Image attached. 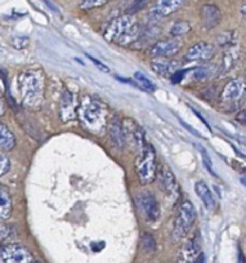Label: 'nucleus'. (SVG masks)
Returning <instances> with one entry per match:
<instances>
[{"label": "nucleus", "mask_w": 246, "mask_h": 263, "mask_svg": "<svg viewBox=\"0 0 246 263\" xmlns=\"http://www.w3.org/2000/svg\"><path fill=\"white\" fill-rule=\"evenodd\" d=\"M32 263H37V262H32Z\"/></svg>", "instance_id": "obj_36"}, {"label": "nucleus", "mask_w": 246, "mask_h": 263, "mask_svg": "<svg viewBox=\"0 0 246 263\" xmlns=\"http://www.w3.org/2000/svg\"><path fill=\"white\" fill-rule=\"evenodd\" d=\"M108 0H79V7L81 9H93L103 6Z\"/></svg>", "instance_id": "obj_27"}, {"label": "nucleus", "mask_w": 246, "mask_h": 263, "mask_svg": "<svg viewBox=\"0 0 246 263\" xmlns=\"http://www.w3.org/2000/svg\"><path fill=\"white\" fill-rule=\"evenodd\" d=\"M76 110H78V107L73 102V96L71 93L65 92L62 100H61V118L65 121H68L75 116Z\"/></svg>", "instance_id": "obj_20"}, {"label": "nucleus", "mask_w": 246, "mask_h": 263, "mask_svg": "<svg viewBox=\"0 0 246 263\" xmlns=\"http://www.w3.org/2000/svg\"><path fill=\"white\" fill-rule=\"evenodd\" d=\"M212 74H213L212 67H205V66L196 67V69L187 70V75H190L191 79L196 80V82H201V80L207 79Z\"/></svg>", "instance_id": "obj_23"}, {"label": "nucleus", "mask_w": 246, "mask_h": 263, "mask_svg": "<svg viewBox=\"0 0 246 263\" xmlns=\"http://www.w3.org/2000/svg\"><path fill=\"white\" fill-rule=\"evenodd\" d=\"M241 14H242L243 17H246V4L242 7V8H241Z\"/></svg>", "instance_id": "obj_34"}, {"label": "nucleus", "mask_w": 246, "mask_h": 263, "mask_svg": "<svg viewBox=\"0 0 246 263\" xmlns=\"http://www.w3.org/2000/svg\"><path fill=\"white\" fill-rule=\"evenodd\" d=\"M241 182H242V184H243V186L246 187V178H241Z\"/></svg>", "instance_id": "obj_35"}, {"label": "nucleus", "mask_w": 246, "mask_h": 263, "mask_svg": "<svg viewBox=\"0 0 246 263\" xmlns=\"http://www.w3.org/2000/svg\"><path fill=\"white\" fill-rule=\"evenodd\" d=\"M191 30V25L187 21H177L172 25L171 35L173 37H179L182 35H186Z\"/></svg>", "instance_id": "obj_24"}, {"label": "nucleus", "mask_w": 246, "mask_h": 263, "mask_svg": "<svg viewBox=\"0 0 246 263\" xmlns=\"http://www.w3.org/2000/svg\"><path fill=\"white\" fill-rule=\"evenodd\" d=\"M14 236V230L9 224L4 223V221H0V244H9Z\"/></svg>", "instance_id": "obj_25"}, {"label": "nucleus", "mask_w": 246, "mask_h": 263, "mask_svg": "<svg viewBox=\"0 0 246 263\" xmlns=\"http://www.w3.org/2000/svg\"><path fill=\"white\" fill-rule=\"evenodd\" d=\"M236 120L238 121V123L241 124V125L246 126V110L241 111V112L237 114V116H236Z\"/></svg>", "instance_id": "obj_32"}, {"label": "nucleus", "mask_w": 246, "mask_h": 263, "mask_svg": "<svg viewBox=\"0 0 246 263\" xmlns=\"http://www.w3.org/2000/svg\"><path fill=\"white\" fill-rule=\"evenodd\" d=\"M200 151H201V156H202V160H204V165L205 168L209 171V173L212 174V176H217V174L214 173V169H213V164H212V160H210V156L209 154H207V151L205 150V148L200 147Z\"/></svg>", "instance_id": "obj_28"}, {"label": "nucleus", "mask_w": 246, "mask_h": 263, "mask_svg": "<svg viewBox=\"0 0 246 263\" xmlns=\"http://www.w3.org/2000/svg\"><path fill=\"white\" fill-rule=\"evenodd\" d=\"M186 75H187V70H178L177 72H174L173 75H172L171 80L173 84H178V83H181L182 80L186 79Z\"/></svg>", "instance_id": "obj_30"}, {"label": "nucleus", "mask_w": 246, "mask_h": 263, "mask_svg": "<svg viewBox=\"0 0 246 263\" xmlns=\"http://www.w3.org/2000/svg\"><path fill=\"white\" fill-rule=\"evenodd\" d=\"M156 179L157 184H159L160 190H161L164 194H166L168 196L177 197L179 192L178 183H177V179L174 177L173 172L171 171V168L166 165H161L156 172Z\"/></svg>", "instance_id": "obj_8"}, {"label": "nucleus", "mask_w": 246, "mask_h": 263, "mask_svg": "<svg viewBox=\"0 0 246 263\" xmlns=\"http://www.w3.org/2000/svg\"><path fill=\"white\" fill-rule=\"evenodd\" d=\"M137 176L142 184H148L156 178V153L149 143L139 151V156L136 163Z\"/></svg>", "instance_id": "obj_4"}, {"label": "nucleus", "mask_w": 246, "mask_h": 263, "mask_svg": "<svg viewBox=\"0 0 246 263\" xmlns=\"http://www.w3.org/2000/svg\"><path fill=\"white\" fill-rule=\"evenodd\" d=\"M246 95V83L242 79H233L225 84L223 89L222 101L224 102H235V101L241 100Z\"/></svg>", "instance_id": "obj_13"}, {"label": "nucleus", "mask_w": 246, "mask_h": 263, "mask_svg": "<svg viewBox=\"0 0 246 263\" xmlns=\"http://www.w3.org/2000/svg\"><path fill=\"white\" fill-rule=\"evenodd\" d=\"M238 58H240V49H238L237 44H233L231 47L225 48L222 65H220V72L222 74H228V72L232 71L235 69V66L237 65Z\"/></svg>", "instance_id": "obj_15"}, {"label": "nucleus", "mask_w": 246, "mask_h": 263, "mask_svg": "<svg viewBox=\"0 0 246 263\" xmlns=\"http://www.w3.org/2000/svg\"><path fill=\"white\" fill-rule=\"evenodd\" d=\"M184 0H156L151 8V16L154 18H164L171 16L183 6Z\"/></svg>", "instance_id": "obj_12"}, {"label": "nucleus", "mask_w": 246, "mask_h": 263, "mask_svg": "<svg viewBox=\"0 0 246 263\" xmlns=\"http://www.w3.org/2000/svg\"><path fill=\"white\" fill-rule=\"evenodd\" d=\"M88 57L90 58V61H92L93 63H96V66H98V67H100V69H101V71H105V72H108V71H110V69H108L107 66H106V65H103L102 62H100V61H98L97 58L92 57V55H88Z\"/></svg>", "instance_id": "obj_31"}, {"label": "nucleus", "mask_w": 246, "mask_h": 263, "mask_svg": "<svg viewBox=\"0 0 246 263\" xmlns=\"http://www.w3.org/2000/svg\"><path fill=\"white\" fill-rule=\"evenodd\" d=\"M79 118L81 124L90 133L100 135L107 125V107L103 102L92 96H84L78 106Z\"/></svg>", "instance_id": "obj_1"}, {"label": "nucleus", "mask_w": 246, "mask_h": 263, "mask_svg": "<svg viewBox=\"0 0 246 263\" xmlns=\"http://www.w3.org/2000/svg\"><path fill=\"white\" fill-rule=\"evenodd\" d=\"M139 35V25L133 14H124L118 17L108 25L105 37L111 43L126 47L136 42Z\"/></svg>", "instance_id": "obj_3"}, {"label": "nucleus", "mask_w": 246, "mask_h": 263, "mask_svg": "<svg viewBox=\"0 0 246 263\" xmlns=\"http://www.w3.org/2000/svg\"><path fill=\"white\" fill-rule=\"evenodd\" d=\"M182 45H183V43H182V40L179 37L159 40V42H156L152 45L151 49H149V53H151V55H154L156 58H168L177 54L181 50Z\"/></svg>", "instance_id": "obj_9"}, {"label": "nucleus", "mask_w": 246, "mask_h": 263, "mask_svg": "<svg viewBox=\"0 0 246 263\" xmlns=\"http://www.w3.org/2000/svg\"><path fill=\"white\" fill-rule=\"evenodd\" d=\"M137 203H138L139 209H141L142 214H143L147 222L155 223V222L159 221L160 216H161V211H160V205L157 203L156 197L151 192H141L137 197Z\"/></svg>", "instance_id": "obj_7"}, {"label": "nucleus", "mask_w": 246, "mask_h": 263, "mask_svg": "<svg viewBox=\"0 0 246 263\" xmlns=\"http://www.w3.org/2000/svg\"><path fill=\"white\" fill-rule=\"evenodd\" d=\"M215 48L214 45L206 42H199L191 45L187 50L184 60L188 62H196V61H209L214 57Z\"/></svg>", "instance_id": "obj_10"}, {"label": "nucleus", "mask_w": 246, "mask_h": 263, "mask_svg": "<svg viewBox=\"0 0 246 263\" xmlns=\"http://www.w3.org/2000/svg\"><path fill=\"white\" fill-rule=\"evenodd\" d=\"M222 20V13L219 8L214 4H206L201 8V21L206 29H213Z\"/></svg>", "instance_id": "obj_16"}, {"label": "nucleus", "mask_w": 246, "mask_h": 263, "mask_svg": "<svg viewBox=\"0 0 246 263\" xmlns=\"http://www.w3.org/2000/svg\"><path fill=\"white\" fill-rule=\"evenodd\" d=\"M0 255L4 263H32L34 257L31 252L26 247L16 242L2 245L0 247Z\"/></svg>", "instance_id": "obj_6"}, {"label": "nucleus", "mask_w": 246, "mask_h": 263, "mask_svg": "<svg viewBox=\"0 0 246 263\" xmlns=\"http://www.w3.org/2000/svg\"><path fill=\"white\" fill-rule=\"evenodd\" d=\"M9 168H11V161L0 151V177L4 176L9 171Z\"/></svg>", "instance_id": "obj_29"}, {"label": "nucleus", "mask_w": 246, "mask_h": 263, "mask_svg": "<svg viewBox=\"0 0 246 263\" xmlns=\"http://www.w3.org/2000/svg\"><path fill=\"white\" fill-rule=\"evenodd\" d=\"M108 132H110V137L112 142L115 143L118 147H124L126 142V135L125 129H124V124L121 123L120 119L118 116H113L112 120L110 121V126H108Z\"/></svg>", "instance_id": "obj_17"}, {"label": "nucleus", "mask_w": 246, "mask_h": 263, "mask_svg": "<svg viewBox=\"0 0 246 263\" xmlns=\"http://www.w3.org/2000/svg\"><path fill=\"white\" fill-rule=\"evenodd\" d=\"M18 93L27 108H39L44 100V75L40 70H25L18 75Z\"/></svg>", "instance_id": "obj_2"}, {"label": "nucleus", "mask_w": 246, "mask_h": 263, "mask_svg": "<svg viewBox=\"0 0 246 263\" xmlns=\"http://www.w3.org/2000/svg\"><path fill=\"white\" fill-rule=\"evenodd\" d=\"M218 44L222 48H228L233 44H237L236 43V32L235 31H224L223 34H220L218 36Z\"/></svg>", "instance_id": "obj_26"}, {"label": "nucleus", "mask_w": 246, "mask_h": 263, "mask_svg": "<svg viewBox=\"0 0 246 263\" xmlns=\"http://www.w3.org/2000/svg\"><path fill=\"white\" fill-rule=\"evenodd\" d=\"M195 219H196V209L194 204L190 200L183 201L177 212V217L174 219L173 227V239L181 240L187 236L191 227L194 226Z\"/></svg>", "instance_id": "obj_5"}, {"label": "nucleus", "mask_w": 246, "mask_h": 263, "mask_svg": "<svg viewBox=\"0 0 246 263\" xmlns=\"http://www.w3.org/2000/svg\"><path fill=\"white\" fill-rule=\"evenodd\" d=\"M13 201L8 189L0 183V221H6L11 217Z\"/></svg>", "instance_id": "obj_19"}, {"label": "nucleus", "mask_w": 246, "mask_h": 263, "mask_svg": "<svg viewBox=\"0 0 246 263\" xmlns=\"http://www.w3.org/2000/svg\"><path fill=\"white\" fill-rule=\"evenodd\" d=\"M16 146V137L11 129L0 121V150L9 151Z\"/></svg>", "instance_id": "obj_21"}, {"label": "nucleus", "mask_w": 246, "mask_h": 263, "mask_svg": "<svg viewBox=\"0 0 246 263\" xmlns=\"http://www.w3.org/2000/svg\"><path fill=\"white\" fill-rule=\"evenodd\" d=\"M133 80H134V84H136L139 89L143 90V92H148V93L155 92V88H156L155 87V84L146 77V75L142 74V72L139 71L134 72Z\"/></svg>", "instance_id": "obj_22"}, {"label": "nucleus", "mask_w": 246, "mask_h": 263, "mask_svg": "<svg viewBox=\"0 0 246 263\" xmlns=\"http://www.w3.org/2000/svg\"><path fill=\"white\" fill-rule=\"evenodd\" d=\"M4 110H6V102H4L3 89H2V87H0V115H3Z\"/></svg>", "instance_id": "obj_33"}, {"label": "nucleus", "mask_w": 246, "mask_h": 263, "mask_svg": "<svg viewBox=\"0 0 246 263\" xmlns=\"http://www.w3.org/2000/svg\"><path fill=\"white\" fill-rule=\"evenodd\" d=\"M179 67H181V63L168 60V58H155L151 62L152 71L164 78H172L174 72L178 71Z\"/></svg>", "instance_id": "obj_14"}, {"label": "nucleus", "mask_w": 246, "mask_h": 263, "mask_svg": "<svg viewBox=\"0 0 246 263\" xmlns=\"http://www.w3.org/2000/svg\"><path fill=\"white\" fill-rule=\"evenodd\" d=\"M201 247H200L199 237L194 236L187 240L183 247L179 250L178 262L179 263H195L201 257Z\"/></svg>", "instance_id": "obj_11"}, {"label": "nucleus", "mask_w": 246, "mask_h": 263, "mask_svg": "<svg viewBox=\"0 0 246 263\" xmlns=\"http://www.w3.org/2000/svg\"><path fill=\"white\" fill-rule=\"evenodd\" d=\"M195 191H196L197 196L200 197V200L204 203L205 208L209 209V211H214V209L217 208L214 195H213L212 190L209 189V186H207L205 182H196V183H195Z\"/></svg>", "instance_id": "obj_18"}]
</instances>
